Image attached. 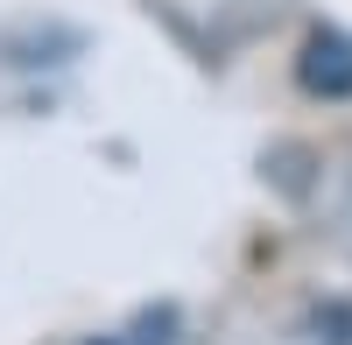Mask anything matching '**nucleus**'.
<instances>
[{
    "label": "nucleus",
    "mask_w": 352,
    "mask_h": 345,
    "mask_svg": "<svg viewBox=\"0 0 352 345\" xmlns=\"http://www.w3.org/2000/svg\"><path fill=\"white\" fill-rule=\"evenodd\" d=\"M296 78H303V92H317V99H352V36L310 28V43L296 56Z\"/></svg>",
    "instance_id": "obj_1"
},
{
    "label": "nucleus",
    "mask_w": 352,
    "mask_h": 345,
    "mask_svg": "<svg viewBox=\"0 0 352 345\" xmlns=\"http://www.w3.org/2000/svg\"><path fill=\"white\" fill-rule=\"evenodd\" d=\"M99 345H113V338H99Z\"/></svg>",
    "instance_id": "obj_2"
}]
</instances>
